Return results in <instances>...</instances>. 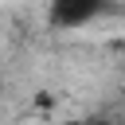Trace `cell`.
Instances as JSON below:
<instances>
[{"instance_id": "obj_1", "label": "cell", "mask_w": 125, "mask_h": 125, "mask_svg": "<svg viewBox=\"0 0 125 125\" xmlns=\"http://www.w3.org/2000/svg\"><path fill=\"white\" fill-rule=\"evenodd\" d=\"M105 12V0H47V23L55 31H74L94 23Z\"/></svg>"}]
</instances>
